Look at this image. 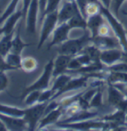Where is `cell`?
Returning <instances> with one entry per match:
<instances>
[{"label": "cell", "instance_id": "6da1fadb", "mask_svg": "<svg viewBox=\"0 0 127 131\" xmlns=\"http://www.w3.org/2000/svg\"><path fill=\"white\" fill-rule=\"evenodd\" d=\"M91 38L92 37L90 31L88 29H85L84 35L79 38L68 39L61 43L59 50V54H64L72 57L76 56L89 44V43H91Z\"/></svg>", "mask_w": 127, "mask_h": 131}, {"label": "cell", "instance_id": "7a4b0ae2", "mask_svg": "<svg viewBox=\"0 0 127 131\" xmlns=\"http://www.w3.org/2000/svg\"><path fill=\"white\" fill-rule=\"evenodd\" d=\"M101 13L106 17V19L110 24L111 29L114 31V35L119 39L122 49L123 50V57H127V35L126 31L125 30L123 24L120 23L116 16H114L108 8H105L101 5ZM124 59V58H123Z\"/></svg>", "mask_w": 127, "mask_h": 131}, {"label": "cell", "instance_id": "3957f363", "mask_svg": "<svg viewBox=\"0 0 127 131\" xmlns=\"http://www.w3.org/2000/svg\"><path fill=\"white\" fill-rule=\"evenodd\" d=\"M59 127L66 129H73L78 130H108L109 127H113L114 129V125L110 122H106L101 120L100 118L94 120L88 119L85 121H76V122H67V123H61L58 122L56 124Z\"/></svg>", "mask_w": 127, "mask_h": 131}, {"label": "cell", "instance_id": "277c9868", "mask_svg": "<svg viewBox=\"0 0 127 131\" xmlns=\"http://www.w3.org/2000/svg\"><path fill=\"white\" fill-rule=\"evenodd\" d=\"M53 68H54V59H52L47 63V64L44 67L43 71L42 74L40 75L38 80H36L33 84L28 86L21 95V99L23 100L25 97L27 95L28 93L30 91H43L46 89H48L49 85V82L51 78L52 77V72H53Z\"/></svg>", "mask_w": 127, "mask_h": 131}, {"label": "cell", "instance_id": "5b68a950", "mask_svg": "<svg viewBox=\"0 0 127 131\" xmlns=\"http://www.w3.org/2000/svg\"><path fill=\"white\" fill-rule=\"evenodd\" d=\"M48 102L38 103L33 106L25 109L23 119L26 122L28 130H34L37 129L40 119L44 115Z\"/></svg>", "mask_w": 127, "mask_h": 131}, {"label": "cell", "instance_id": "8992f818", "mask_svg": "<svg viewBox=\"0 0 127 131\" xmlns=\"http://www.w3.org/2000/svg\"><path fill=\"white\" fill-rule=\"evenodd\" d=\"M43 21V25L40 31L39 42L38 44V49L40 50L43 44L48 39L49 35L54 31L59 24V10H55L52 13L47 14Z\"/></svg>", "mask_w": 127, "mask_h": 131}, {"label": "cell", "instance_id": "52a82bcc", "mask_svg": "<svg viewBox=\"0 0 127 131\" xmlns=\"http://www.w3.org/2000/svg\"><path fill=\"white\" fill-rule=\"evenodd\" d=\"M90 78H96L95 74H82V76L76 77V78H73L69 81L59 91H57L53 97H52V100H55L60 95L68 92L70 91H76L82 88H85L88 85V80Z\"/></svg>", "mask_w": 127, "mask_h": 131}, {"label": "cell", "instance_id": "ba28073f", "mask_svg": "<svg viewBox=\"0 0 127 131\" xmlns=\"http://www.w3.org/2000/svg\"><path fill=\"white\" fill-rule=\"evenodd\" d=\"M82 14L76 0H66L59 9V24L67 22L73 17Z\"/></svg>", "mask_w": 127, "mask_h": 131}, {"label": "cell", "instance_id": "9c48e42d", "mask_svg": "<svg viewBox=\"0 0 127 131\" xmlns=\"http://www.w3.org/2000/svg\"><path fill=\"white\" fill-rule=\"evenodd\" d=\"M38 14L39 2L38 0H31L26 16V31L30 34H34L36 32Z\"/></svg>", "mask_w": 127, "mask_h": 131}, {"label": "cell", "instance_id": "30bf717a", "mask_svg": "<svg viewBox=\"0 0 127 131\" xmlns=\"http://www.w3.org/2000/svg\"><path fill=\"white\" fill-rule=\"evenodd\" d=\"M91 43L101 50L114 49V48H120V49L122 48L120 42L116 35H109V36L97 35L95 38H91Z\"/></svg>", "mask_w": 127, "mask_h": 131}, {"label": "cell", "instance_id": "8fae6325", "mask_svg": "<svg viewBox=\"0 0 127 131\" xmlns=\"http://www.w3.org/2000/svg\"><path fill=\"white\" fill-rule=\"evenodd\" d=\"M72 29L69 26L67 22L62 23L61 24H58L57 27L53 31V37L52 40L47 46L48 50L55 45L61 44L64 42L69 39V32Z\"/></svg>", "mask_w": 127, "mask_h": 131}, {"label": "cell", "instance_id": "7c38bea8", "mask_svg": "<svg viewBox=\"0 0 127 131\" xmlns=\"http://www.w3.org/2000/svg\"><path fill=\"white\" fill-rule=\"evenodd\" d=\"M123 58V50L120 48L102 50L100 54V61L106 66H111L118 61H122Z\"/></svg>", "mask_w": 127, "mask_h": 131}, {"label": "cell", "instance_id": "4fadbf2b", "mask_svg": "<svg viewBox=\"0 0 127 131\" xmlns=\"http://www.w3.org/2000/svg\"><path fill=\"white\" fill-rule=\"evenodd\" d=\"M0 119L3 121L8 129L10 131L28 130V127L23 118L5 115L0 113Z\"/></svg>", "mask_w": 127, "mask_h": 131}, {"label": "cell", "instance_id": "5bb4252c", "mask_svg": "<svg viewBox=\"0 0 127 131\" xmlns=\"http://www.w3.org/2000/svg\"><path fill=\"white\" fill-rule=\"evenodd\" d=\"M126 98V97L114 85L108 84V103L110 106L118 110Z\"/></svg>", "mask_w": 127, "mask_h": 131}, {"label": "cell", "instance_id": "9a60e30c", "mask_svg": "<svg viewBox=\"0 0 127 131\" xmlns=\"http://www.w3.org/2000/svg\"><path fill=\"white\" fill-rule=\"evenodd\" d=\"M63 110L64 108L61 106H60L58 108L44 115L40 121L39 124L38 126V130H42L48 125L52 124H57L58 121L60 120L61 117L63 115Z\"/></svg>", "mask_w": 127, "mask_h": 131}, {"label": "cell", "instance_id": "2e32d148", "mask_svg": "<svg viewBox=\"0 0 127 131\" xmlns=\"http://www.w3.org/2000/svg\"><path fill=\"white\" fill-rule=\"evenodd\" d=\"M72 56L64 55V54H59L54 60V68L52 72V77L56 78L59 75L66 73L68 69L69 63L72 59Z\"/></svg>", "mask_w": 127, "mask_h": 131}, {"label": "cell", "instance_id": "e0dca14e", "mask_svg": "<svg viewBox=\"0 0 127 131\" xmlns=\"http://www.w3.org/2000/svg\"><path fill=\"white\" fill-rule=\"evenodd\" d=\"M100 119L114 124L116 127H126L127 125V115L126 112L119 110L112 114L104 115Z\"/></svg>", "mask_w": 127, "mask_h": 131}, {"label": "cell", "instance_id": "ac0fdd59", "mask_svg": "<svg viewBox=\"0 0 127 131\" xmlns=\"http://www.w3.org/2000/svg\"><path fill=\"white\" fill-rule=\"evenodd\" d=\"M22 17H24L22 10H16L12 14H10L4 22V23L1 25L4 29V35H8L15 31V26L17 23Z\"/></svg>", "mask_w": 127, "mask_h": 131}, {"label": "cell", "instance_id": "d6986e66", "mask_svg": "<svg viewBox=\"0 0 127 131\" xmlns=\"http://www.w3.org/2000/svg\"><path fill=\"white\" fill-rule=\"evenodd\" d=\"M104 17L102 13H99L87 18V29L90 31L92 38L97 36L99 28L105 23Z\"/></svg>", "mask_w": 127, "mask_h": 131}, {"label": "cell", "instance_id": "ffe728a7", "mask_svg": "<svg viewBox=\"0 0 127 131\" xmlns=\"http://www.w3.org/2000/svg\"><path fill=\"white\" fill-rule=\"evenodd\" d=\"M103 79L106 80L107 84L127 83V73L105 71Z\"/></svg>", "mask_w": 127, "mask_h": 131}, {"label": "cell", "instance_id": "44dd1931", "mask_svg": "<svg viewBox=\"0 0 127 131\" xmlns=\"http://www.w3.org/2000/svg\"><path fill=\"white\" fill-rule=\"evenodd\" d=\"M20 28H21V25L19 24L17 31H15V34L12 39V45H11V50H10V52L19 54V55L22 54V52L24 50V48L31 45V43H27L22 40L21 35H20Z\"/></svg>", "mask_w": 127, "mask_h": 131}, {"label": "cell", "instance_id": "7402d4cb", "mask_svg": "<svg viewBox=\"0 0 127 131\" xmlns=\"http://www.w3.org/2000/svg\"><path fill=\"white\" fill-rule=\"evenodd\" d=\"M0 113L9 116L23 118L25 115V109H21L10 105L0 103Z\"/></svg>", "mask_w": 127, "mask_h": 131}, {"label": "cell", "instance_id": "603a6c76", "mask_svg": "<svg viewBox=\"0 0 127 131\" xmlns=\"http://www.w3.org/2000/svg\"><path fill=\"white\" fill-rule=\"evenodd\" d=\"M14 34H15V31L10 34L4 35H2V38L0 40V53L5 58L10 52L11 45H12V39L14 38Z\"/></svg>", "mask_w": 127, "mask_h": 131}, {"label": "cell", "instance_id": "cb8c5ba5", "mask_svg": "<svg viewBox=\"0 0 127 131\" xmlns=\"http://www.w3.org/2000/svg\"><path fill=\"white\" fill-rule=\"evenodd\" d=\"M38 66V62L32 56H26L22 59L20 68L26 73H31L34 71Z\"/></svg>", "mask_w": 127, "mask_h": 131}, {"label": "cell", "instance_id": "d4e9b609", "mask_svg": "<svg viewBox=\"0 0 127 131\" xmlns=\"http://www.w3.org/2000/svg\"><path fill=\"white\" fill-rule=\"evenodd\" d=\"M82 52H85L88 55V56L90 58L92 62H100V54L102 50H99L98 47H97L95 45H87L83 50L82 51Z\"/></svg>", "mask_w": 127, "mask_h": 131}, {"label": "cell", "instance_id": "484cf974", "mask_svg": "<svg viewBox=\"0 0 127 131\" xmlns=\"http://www.w3.org/2000/svg\"><path fill=\"white\" fill-rule=\"evenodd\" d=\"M71 79H72V76L67 75L66 73L61 74V75H59V77H57L55 82L53 83V85H52V86L51 88L52 91L54 92V94L57 91L61 90Z\"/></svg>", "mask_w": 127, "mask_h": 131}, {"label": "cell", "instance_id": "4316f807", "mask_svg": "<svg viewBox=\"0 0 127 131\" xmlns=\"http://www.w3.org/2000/svg\"><path fill=\"white\" fill-rule=\"evenodd\" d=\"M67 23L71 29L79 28L82 29H87V19H85L82 14L76 15L67 21Z\"/></svg>", "mask_w": 127, "mask_h": 131}, {"label": "cell", "instance_id": "83f0119b", "mask_svg": "<svg viewBox=\"0 0 127 131\" xmlns=\"http://www.w3.org/2000/svg\"><path fill=\"white\" fill-rule=\"evenodd\" d=\"M20 2V0H11L10 1V2L7 6L5 10L2 13V14L0 17V26L4 23V22L10 16V14H12L14 12L16 11L17 7Z\"/></svg>", "mask_w": 127, "mask_h": 131}, {"label": "cell", "instance_id": "f1b7e54d", "mask_svg": "<svg viewBox=\"0 0 127 131\" xmlns=\"http://www.w3.org/2000/svg\"><path fill=\"white\" fill-rule=\"evenodd\" d=\"M22 59V58L21 55L12 52H10L5 57V60L7 61V63L12 68H14L15 70L20 68Z\"/></svg>", "mask_w": 127, "mask_h": 131}, {"label": "cell", "instance_id": "f546056e", "mask_svg": "<svg viewBox=\"0 0 127 131\" xmlns=\"http://www.w3.org/2000/svg\"><path fill=\"white\" fill-rule=\"evenodd\" d=\"M101 2H91L87 4L85 7V17L86 19L90 16H93L101 13Z\"/></svg>", "mask_w": 127, "mask_h": 131}, {"label": "cell", "instance_id": "4dcf8cb0", "mask_svg": "<svg viewBox=\"0 0 127 131\" xmlns=\"http://www.w3.org/2000/svg\"><path fill=\"white\" fill-rule=\"evenodd\" d=\"M40 93H41V91H38V90L31 91H30L29 93H28L27 95L23 99L26 106H33V105L38 103L39 102Z\"/></svg>", "mask_w": 127, "mask_h": 131}, {"label": "cell", "instance_id": "1f68e13d", "mask_svg": "<svg viewBox=\"0 0 127 131\" xmlns=\"http://www.w3.org/2000/svg\"><path fill=\"white\" fill-rule=\"evenodd\" d=\"M61 1L62 0H48L45 11H44L43 14L42 15V17L40 18V22L41 23L43 21L44 17L47 14H48L49 13H52V12H53L55 10H59V6H60V4H61Z\"/></svg>", "mask_w": 127, "mask_h": 131}, {"label": "cell", "instance_id": "d6a6232c", "mask_svg": "<svg viewBox=\"0 0 127 131\" xmlns=\"http://www.w3.org/2000/svg\"><path fill=\"white\" fill-rule=\"evenodd\" d=\"M103 105L102 102V91L101 90V87L98 89L97 93L92 97L90 101V108H97L100 109Z\"/></svg>", "mask_w": 127, "mask_h": 131}, {"label": "cell", "instance_id": "836d02e7", "mask_svg": "<svg viewBox=\"0 0 127 131\" xmlns=\"http://www.w3.org/2000/svg\"><path fill=\"white\" fill-rule=\"evenodd\" d=\"M105 71L126 72L127 73V62L120 61V63H115L111 66H107Z\"/></svg>", "mask_w": 127, "mask_h": 131}, {"label": "cell", "instance_id": "e575fe53", "mask_svg": "<svg viewBox=\"0 0 127 131\" xmlns=\"http://www.w3.org/2000/svg\"><path fill=\"white\" fill-rule=\"evenodd\" d=\"M100 36H109V35H115L114 31L111 29V26H109L106 23H104L98 29V35Z\"/></svg>", "mask_w": 127, "mask_h": 131}, {"label": "cell", "instance_id": "d590c367", "mask_svg": "<svg viewBox=\"0 0 127 131\" xmlns=\"http://www.w3.org/2000/svg\"><path fill=\"white\" fill-rule=\"evenodd\" d=\"M54 95V92L52 91V89H46L43 91H41L40 95L39 102L38 103H45L51 101L52 97Z\"/></svg>", "mask_w": 127, "mask_h": 131}, {"label": "cell", "instance_id": "8d00e7d4", "mask_svg": "<svg viewBox=\"0 0 127 131\" xmlns=\"http://www.w3.org/2000/svg\"><path fill=\"white\" fill-rule=\"evenodd\" d=\"M124 2H125V0H111V2L110 7H111L112 11L114 13L115 16L117 18L119 17V11L120 9V7L122 6V5L123 4Z\"/></svg>", "mask_w": 127, "mask_h": 131}, {"label": "cell", "instance_id": "74e56055", "mask_svg": "<svg viewBox=\"0 0 127 131\" xmlns=\"http://www.w3.org/2000/svg\"><path fill=\"white\" fill-rule=\"evenodd\" d=\"M8 85V78L5 72H0V92L4 91Z\"/></svg>", "mask_w": 127, "mask_h": 131}, {"label": "cell", "instance_id": "f35d334b", "mask_svg": "<svg viewBox=\"0 0 127 131\" xmlns=\"http://www.w3.org/2000/svg\"><path fill=\"white\" fill-rule=\"evenodd\" d=\"M14 70L15 69L7 63L5 58L0 53V72H6V71H14Z\"/></svg>", "mask_w": 127, "mask_h": 131}, {"label": "cell", "instance_id": "ab89813d", "mask_svg": "<svg viewBox=\"0 0 127 131\" xmlns=\"http://www.w3.org/2000/svg\"><path fill=\"white\" fill-rule=\"evenodd\" d=\"M112 85H114L127 97V83H115Z\"/></svg>", "mask_w": 127, "mask_h": 131}, {"label": "cell", "instance_id": "60d3db41", "mask_svg": "<svg viewBox=\"0 0 127 131\" xmlns=\"http://www.w3.org/2000/svg\"><path fill=\"white\" fill-rule=\"evenodd\" d=\"M38 2H39V15L40 18L45 11L48 0H38Z\"/></svg>", "mask_w": 127, "mask_h": 131}, {"label": "cell", "instance_id": "b9f144b4", "mask_svg": "<svg viewBox=\"0 0 127 131\" xmlns=\"http://www.w3.org/2000/svg\"><path fill=\"white\" fill-rule=\"evenodd\" d=\"M31 0H22L23 2V5H22V12H23V15H24V17H26V14H27V11H28V8H29V6L30 3H31Z\"/></svg>", "mask_w": 127, "mask_h": 131}, {"label": "cell", "instance_id": "7bdbcfd3", "mask_svg": "<svg viewBox=\"0 0 127 131\" xmlns=\"http://www.w3.org/2000/svg\"><path fill=\"white\" fill-rule=\"evenodd\" d=\"M101 4L106 8H110V5H111V0H99Z\"/></svg>", "mask_w": 127, "mask_h": 131}, {"label": "cell", "instance_id": "ee69618b", "mask_svg": "<svg viewBox=\"0 0 127 131\" xmlns=\"http://www.w3.org/2000/svg\"><path fill=\"white\" fill-rule=\"evenodd\" d=\"M8 129L5 124V123L0 119V131H7Z\"/></svg>", "mask_w": 127, "mask_h": 131}, {"label": "cell", "instance_id": "f6af8a7d", "mask_svg": "<svg viewBox=\"0 0 127 131\" xmlns=\"http://www.w3.org/2000/svg\"><path fill=\"white\" fill-rule=\"evenodd\" d=\"M4 34H5V32H4V29H3L2 26H0V36L4 35Z\"/></svg>", "mask_w": 127, "mask_h": 131}, {"label": "cell", "instance_id": "bcb514c9", "mask_svg": "<svg viewBox=\"0 0 127 131\" xmlns=\"http://www.w3.org/2000/svg\"><path fill=\"white\" fill-rule=\"evenodd\" d=\"M122 13L125 15V16H127V12L126 11H125V10H122Z\"/></svg>", "mask_w": 127, "mask_h": 131}]
</instances>
